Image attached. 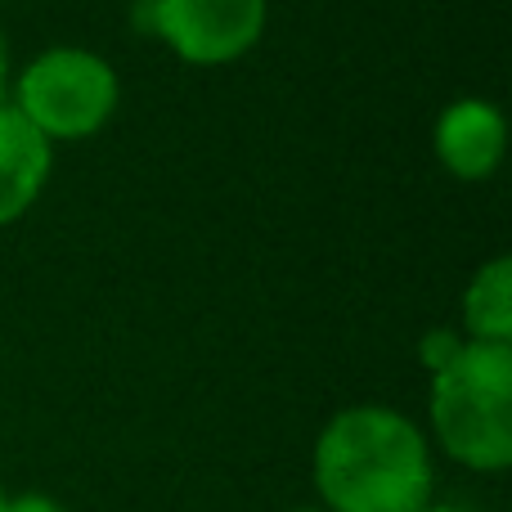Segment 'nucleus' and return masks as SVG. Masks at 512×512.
Wrapping results in <instances>:
<instances>
[{
  "mask_svg": "<svg viewBox=\"0 0 512 512\" xmlns=\"http://www.w3.org/2000/svg\"><path fill=\"white\" fill-rule=\"evenodd\" d=\"M310 477L324 512H423L436 499L432 441L391 405L337 409L315 436Z\"/></svg>",
  "mask_w": 512,
  "mask_h": 512,
  "instance_id": "nucleus-1",
  "label": "nucleus"
},
{
  "mask_svg": "<svg viewBox=\"0 0 512 512\" xmlns=\"http://www.w3.org/2000/svg\"><path fill=\"white\" fill-rule=\"evenodd\" d=\"M432 436L468 472H508L512 463V346L463 342L459 355L432 373L427 391Z\"/></svg>",
  "mask_w": 512,
  "mask_h": 512,
  "instance_id": "nucleus-2",
  "label": "nucleus"
},
{
  "mask_svg": "<svg viewBox=\"0 0 512 512\" xmlns=\"http://www.w3.org/2000/svg\"><path fill=\"white\" fill-rule=\"evenodd\" d=\"M122 81L113 63L81 45L41 50L14 77V113L50 144H72L99 135L117 113Z\"/></svg>",
  "mask_w": 512,
  "mask_h": 512,
  "instance_id": "nucleus-3",
  "label": "nucleus"
},
{
  "mask_svg": "<svg viewBox=\"0 0 512 512\" xmlns=\"http://www.w3.org/2000/svg\"><path fill=\"white\" fill-rule=\"evenodd\" d=\"M270 0H149V32L189 68H221L256 50Z\"/></svg>",
  "mask_w": 512,
  "mask_h": 512,
  "instance_id": "nucleus-4",
  "label": "nucleus"
},
{
  "mask_svg": "<svg viewBox=\"0 0 512 512\" xmlns=\"http://www.w3.org/2000/svg\"><path fill=\"white\" fill-rule=\"evenodd\" d=\"M436 158L454 180H490L504 162L508 149V122L490 99H454L441 117H436Z\"/></svg>",
  "mask_w": 512,
  "mask_h": 512,
  "instance_id": "nucleus-5",
  "label": "nucleus"
},
{
  "mask_svg": "<svg viewBox=\"0 0 512 512\" xmlns=\"http://www.w3.org/2000/svg\"><path fill=\"white\" fill-rule=\"evenodd\" d=\"M54 144L36 135L14 104H0V225H14L36 207V198L50 185Z\"/></svg>",
  "mask_w": 512,
  "mask_h": 512,
  "instance_id": "nucleus-6",
  "label": "nucleus"
},
{
  "mask_svg": "<svg viewBox=\"0 0 512 512\" xmlns=\"http://www.w3.org/2000/svg\"><path fill=\"white\" fill-rule=\"evenodd\" d=\"M463 333L468 342L512 346V261L495 256L463 288Z\"/></svg>",
  "mask_w": 512,
  "mask_h": 512,
  "instance_id": "nucleus-7",
  "label": "nucleus"
},
{
  "mask_svg": "<svg viewBox=\"0 0 512 512\" xmlns=\"http://www.w3.org/2000/svg\"><path fill=\"white\" fill-rule=\"evenodd\" d=\"M468 342V337H454V333H427L423 337V364H427V373H441L445 364L459 355V346Z\"/></svg>",
  "mask_w": 512,
  "mask_h": 512,
  "instance_id": "nucleus-8",
  "label": "nucleus"
},
{
  "mask_svg": "<svg viewBox=\"0 0 512 512\" xmlns=\"http://www.w3.org/2000/svg\"><path fill=\"white\" fill-rule=\"evenodd\" d=\"M0 512H68V508H63L59 499L41 495V490H27V495L5 499V508H0Z\"/></svg>",
  "mask_w": 512,
  "mask_h": 512,
  "instance_id": "nucleus-9",
  "label": "nucleus"
},
{
  "mask_svg": "<svg viewBox=\"0 0 512 512\" xmlns=\"http://www.w3.org/2000/svg\"><path fill=\"white\" fill-rule=\"evenodd\" d=\"M9 99V36L0 27V104Z\"/></svg>",
  "mask_w": 512,
  "mask_h": 512,
  "instance_id": "nucleus-10",
  "label": "nucleus"
},
{
  "mask_svg": "<svg viewBox=\"0 0 512 512\" xmlns=\"http://www.w3.org/2000/svg\"><path fill=\"white\" fill-rule=\"evenodd\" d=\"M423 512H468V508H459V504H436V499H432V504H427Z\"/></svg>",
  "mask_w": 512,
  "mask_h": 512,
  "instance_id": "nucleus-11",
  "label": "nucleus"
},
{
  "mask_svg": "<svg viewBox=\"0 0 512 512\" xmlns=\"http://www.w3.org/2000/svg\"><path fill=\"white\" fill-rule=\"evenodd\" d=\"M292 512H324V508H292Z\"/></svg>",
  "mask_w": 512,
  "mask_h": 512,
  "instance_id": "nucleus-12",
  "label": "nucleus"
},
{
  "mask_svg": "<svg viewBox=\"0 0 512 512\" xmlns=\"http://www.w3.org/2000/svg\"><path fill=\"white\" fill-rule=\"evenodd\" d=\"M5 499H9V495H5V486H0V508H5Z\"/></svg>",
  "mask_w": 512,
  "mask_h": 512,
  "instance_id": "nucleus-13",
  "label": "nucleus"
}]
</instances>
